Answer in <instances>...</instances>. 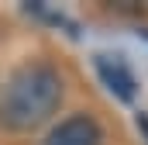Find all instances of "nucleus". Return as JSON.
Returning a JSON list of instances; mask_svg holds the SVG:
<instances>
[{
	"label": "nucleus",
	"mask_w": 148,
	"mask_h": 145,
	"mask_svg": "<svg viewBox=\"0 0 148 145\" xmlns=\"http://www.w3.org/2000/svg\"><path fill=\"white\" fill-rule=\"evenodd\" d=\"M62 100V76L48 62H28L14 72L0 93V124L10 131H31L45 124Z\"/></svg>",
	"instance_id": "1"
},
{
	"label": "nucleus",
	"mask_w": 148,
	"mask_h": 145,
	"mask_svg": "<svg viewBox=\"0 0 148 145\" xmlns=\"http://www.w3.org/2000/svg\"><path fill=\"white\" fill-rule=\"evenodd\" d=\"M100 142H103L100 124L90 114H73V117L59 121L41 145H100Z\"/></svg>",
	"instance_id": "2"
},
{
	"label": "nucleus",
	"mask_w": 148,
	"mask_h": 145,
	"mask_svg": "<svg viewBox=\"0 0 148 145\" xmlns=\"http://www.w3.org/2000/svg\"><path fill=\"white\" fill-rule=\"evenodd\" d=\"M97 72H100V79L107 83V90L117 93L121 100H131V97H134V76H131L127 62H124L121 55L100 52V55H97Z\"/></svg>",
	"instance_id": "3"
}]
</instances>
